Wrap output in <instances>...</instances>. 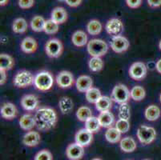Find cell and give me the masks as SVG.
<instances>
[{
    "mask_svg": "<svg viewBox=\"0 0 161 160\" xmlns=\"http://www.w3.org/2000/svg\"><path fill=\"white\" fill-rule=\"evenodd\" d=\"M36 127L41 131H48L55 127L58 122L57 113L54 109L47 107L38 108L35 114Z\"/></svg>",
    "mask_w": 161,
    "mask_h": 160,
    "instance_id": "6da1fadb",
    "label": "cell"
},
{
    "mask_svg": "<svg viewBox=\"0 0 161 160\" xmlns=\"http://www.w3.org/2000/svg\"><path fill=\"white\" fill-rule=\"evenodd\" d=\"M54 77L49 71L42 70L37 73L34 79V85L39 91H47L52 89L54 85Z\"/></svg>",
    "mask_w": 161,
    "mask_h": 160,
    "instance_id": "7a4b0ae2",
    "label": "cell"
},
{
    "mask_svg": "<svg viewBox=\"0 0 161 160\" xmlns=\"http://www.w3.org/2000/svg\"><path fill=\"white\" fill-rule=\"evenodd\" d=\"M87 52L92 57L104 56L108 53V46L105 41L99 39H91L87 44Z\"/></svg>",
    "mask_w": 161,
    "mask_h": 160,
    "instance_id": "3957f363",
    "label": "cell"
},
{
    "mask_svg": "<svg viewBox=\"0 0 161 160\" xmlns=\"http://www.w3.org/2000/svg\"><path fill=\"white\" fill-rule=\"evenodd\" d=\"M137 138L142 144H150L156 138V129L146 125L140 126L137 130Z\"/></svg>",
    "mask_w": 161,
    "mask_h": 160,
    "instance_id": "277c9868",
    "label": "cell"
},
{
    "mask_svg": "<svg viewBox=\"0 0 161 160\" xmlns=\"http://www.w3.org/2000/svg\"><path fill=\"white\" fill-rule=\"evenodd\" d=\"M131 98L130 91L125 85L119 83L114 86L112 91V99L119 104L128 102Z\"/></svg>",
    "mask_w": 161,
    "mask_h": 160,
    "instance_id": "5b68a950",
    "label": "cell"
},
{
    "mask_svg": "<svg viewBox=\"0 0 161 160\" xmlns=\"http://www.w3.org/2000/svg\"><path fill=\"white\" fill-rule=\"evenodd\" d=\"M64 51V45L58 39H51L45 44V52L48 57L56 58L60 57Z\"/></svg>",
    "mask_w": 161,
    "mask_h": 160,
    "instance_id": "8992f818",
    "label": "cell"
},
{
    "mask_svg": "<svg viewBox=\"0 0 161 160\" xmlns=\"http://www.w3.org/2000/svg\"><path fill=\"white\" fill-rule=\"evenodd\" d=\"M35 77L28 70H20L16 73L13 79V83L18 88H26L34 84Z\"/></svg>",
    "mask_w": 161,
    "mask_h": 160,
    "instance_id": "52a82bcc",
    "label": "cell"
},
{
    "mask_svg": "<svg viewBox=\"0 0 161 160\" xmlns=\"http://www.w3.org/2000/svg\"><path fill=\"white\" fill-rule=\"evenodd\" d=\"M128 72L131 79L136 81H140L146 77L147 69L145 63H143L142 62H136L131 64Z\"/></svg>",
    "mask_w": 161,
    "mask_h": 160,
    "instance_id": "ba28073f",
    "label": "cell"
},
{
    "mask_svg": "<svg viewBox=\"0 0 161 160\" xmlns=\"http://www.w3.org/2000/svg\"><path fill=\"white\" fill-rule=\"evenodd\" d=\"M124 29V23L118 18H112L107 22L105 25V30L108 35H112V37L121 35Z\"/></svg>",
    "mask_w": 161,
    "mask_h": 160,
    "instance_id": "9c48e42d",
    "label": "cell"
},
{
    "mask_svg": "<svg viewBox=\"0 0 161 160\" xmlns=\"http://www.w3.org/2000/svg\"><path fill=\"white\" fill-rule=\"evenodd\" d=\"M112 51L115 53L121 54L128 51L130 46V42L128 39L122 35H117L112 37V41L110 42Z\"/></svg>",
    "mask_w": 161,
    "mask_h": 160,
    "instance_id": "30bf717a",
    "label": "cell"
},
{
    "mask_svg": "<svg viewBox=\"0 0 161 160\" xmlns=\"http://www.w3.org/2000/svg\"><path fill=\"white\" fill-rule=\"evenodd\" d=\"M57 85L63 89L69 88L74 84L75 79L74 76L70 71L67 70H62L58 73L55 79Z\"/></svg>",
    "mask_w": 161,
    "mask_h": 160,
    "instance_id": "8fae6325",
    "label": "cell"
},
{
    "mask_svg": "<svg viewBox=\"0 0 161 160\" xmlns=\"http://www.w3.org/2000/svg\"><path fill=\"white\" fill-rule=\"evenodd\" d=\"M75 140L76 143L83 147L88 146L93 141V133L87 130L85 127L82 128L76 132Z\"/></svg>",
    "mask_w": 161,
    "mask_h": 160,
    "instance_id": "7c38bea8",
    "label": "cell"
},
{
    "mask_svg": "<svg viewBox=\"0 0 161 160\" xmlns=\"http://www.w3.org/2000/svg\"><path fill=\"white\" fill-rule=\"evenodd\" d=\"M66 155L70 160H80L84 155V147L78 143H71L66 149Z\"/></svg>",
    "mask_w": 161,
    "mask_h": 160,
    "instance_id": "4fadbf2b",
    "label": "cell"
},
{
    "mask_svg": "<svg viewBox=\"0 0 161 160\" xmlns=\"http://www.w3.org/2000/svg\"><path fill=\"white\" fill-rule=\"evenodd\" d=\"M39 101L38 97L35 95H26L21 99L22 108L27 111H33L38 109Z\"/></svg>",
    "mask_w": 161,
    "mask_h": 160,
    "instance_id": "5bb4252c",
    "label": "cell"
},
{
    "mask_svg": "<svg viewBox=\"0 0 161 160\" xmlns=\"http://www.w3.org/2000/svg\"><path fill=\"white\" fill-rule=\"evenodd\" d=\"M75 86L79 92L86 93L91 88L93 87V80L89 75H80L76 79Z\"/></svg>",
    "mask_w": 161,
    "mask_h": 160,
    "instance_id": "9a60e30c",
    "label": "cell"
},
{
    "mask_svg": "<svg viewBox=\"0 0 161 160\" xmlns=\"http://www.w3.org/2000/svg\"><path fill=\"white\" fill-rule=\"evenodd\" d=\"M41 141V136L38 131L30 130L24 135L23 138V143L25 146L29 147L36 146L39 144Z\"/></svg>",
    "mask_w": 161,
    "mask_h": 160,
    "instance_id": "2e32d148",
    "label": "cell"
},
{
    "mask_svg": "<svg viewBox=\"0 0 161 160\" xmlns=\"http://www.w3.org/2000/svg\"><path fill=\"white\" fill-rule=\"evenodd\" d=\"M51 19L58 25H60L67 22L68 19V14L64 7H57L52 10Z\"/></svg>",
    "mask_w": 161,
    "mask_h": 160,
    "instance_id": "e0dca14e",
    "label": "cell"
},
{
    "mask_svg": "<svg viewBox=\"0 0 161 160\" xmlns=\"http://www.w3.org/2000/svg\"><path fill=\"white\" fill-rule=\"evenodd\" d=\"M18 114V110L11 102H5L1 108V115L3 119L11 120Z\"/></svg>",
    "mask_w": 161,
    "mask_h": 160,
    "instance_id": "ac0fdd59",
    "label": "cell"
},
{
    "mask_svg": "<svg viewBox=\"0 0 161 160\" xmlns=\"http://www.w3.org/2000/svg\"><path fill=\"white\" fill-rule=\"evenodd\" d=\"M98 119H99L101 127L104 128L108 129L110 127H112V126L115 124V116L111 112V111H103L99 113Z\"/></svg>",
    "mask_w": 161,
    "mask_h": 160,
    "instance_id": "d6986e66",
    "label": "cell"
},
{
    "mask_svg": "<svg viewBox=\"0 0 161 160\" xmlns=\"http://www.w3.org/2000/svg\"><path fill=\"white\" fill-rule=\"evenodd\" d=\"M21 50L26 54H33L38 48V43L36 40L32 37H26L23 39L20 44Z\"/></svg>",
    "mask_w": 161,
    "mask_h": 160,
    "instance_id": "ffe728a7",
    "label": "cell"
},
{
    "mask_svg": "<svg viewBox=\"0 0 161 160\" xmlns=\"http://www.w3.org/2000/svg\"><path fill=\"white\" fill-rule=\"evenodd\" d=\"M19 123L20 127L23 130H27V131L32 130L34 127H36L35 116H33L31 114H25L22 115L21 118L19 119Z\"/></svg>",
    "mask_w": 161,
    "mask_h": 160,
    "instance_id": "44dd1931",
    "label": "cell"
},
{
    "mask_svg": "<svg viewBox=\"0 0 161 160\" xmlns=\"http://www.w3.org/2000/svg\"><path fill=\"white\" fill-rule=\"evenodd\" d=\"M71 41L72 43L77 47H83L88 42L87 35L83 30H76L71 36Z\"/></svg>",
    "mask_w": 161,
    "mask_h": 160,
    "instance_id": "7402d4cb",
    "label": "cell"
},
{
    "mask_svg": "<svg viewBox=\"0 0 161 160\" xmlns=\"http://www.w3.org/2000/svg\"><path fill=\"white\" fill-rule=\"evenodd\" d=\"M119 146L124 152L131 153V152L136 151V149L137 148V144L136 142L135 141L133 138L127 136V137H124V139H121L120 142H119Z\"/></svg>",
    "mask_w": 161,
    "mask_h": 160,
    "instance_id": "603a6c76",
    "label": "cell"
},
{
    "mask_svg": "<svg viewBox=\"0 0 161 160\" xmlns=\"http://www.w3.org/2000/svg\"><path fill=\"white\" fill-rule=\"evenodd\" d=\"M160 109L158 106L154 105V104L148 106L144 111V116H145L146 119L148 121H156L160 117Z\"/></svg>",
    "mask_w": 161,
    "mask_h": 160,
    "instance_id": "cb8c5ba5",
    "label": "cell"
},
{
    "mask_svg": "<svg viewBox=\"0 0 161 160\" xmlns=\"http://www.w3.org/2000/svg\"><path fill=\"white\" fill-rule=\"evenodd\" d=\"M112 98H109L108 96H102L100 99L96 102V108L99 112H103V111H111L112 108Z\"/></svg>",
    "mask_w": 161,
    "mask_h": 160,
    "instance_id": "d4e9b609",
    "label": "cell"
},
{
    "mask_svg": "<svg viewBox=\"0 0 161 160\" xmlns=\"http://www.w3.org/2000/svg\"><path fill=\"white\" fill-rule=\"evenodd\" d=\"M58 107L59 110L64 114H68L73 111L74 108V102L72 99L69 97H62L58 101Z\"/></svg>",
    "mask_w": 161,
    "mask_h": 160,
    "instance_id": "484cf974",
    "label": "cell"
},
{
    "mask_svg": "<svg viewBox=\"0 0 161 160\" xmlns=\"http://www.w3.org/2000/svg\"><path fill=\"white\" fill-rule=\"evenodd\" d=\"M121 133L116 127H110L105 132V139L110 143H117L121 140Z\"/></svg>",
    "mask_w": 161,
    "mask_h": 160,
    "instance_id": "4316f807",
    "label": "cell"
},
{
    "mask_svg": "<svg viewBox=\"0 0 161 160\" xmlns=\"http://www.w3.org/2000/svg\"><path fill=\"white\" fill-rule=\"evenodd\" d=\"M28 29V23L23 18H17L12 24V30L16 34H23Z\"/></svg>",
    "mask_w": 161,
    "mask_h": 160,
    "instance_id": "83f0119b",
    "label": "cell"
},
{
    "mask_svg": "<svg viewBox=\"0 0 161 160\" xmlns=\"http://www.w3.org/2000/svg\"><path fill=\"white\" fill-rule=\"evenodd\" d=\"M46 20L43 16L36 15L31 20V27L35 32H41L44 30V26Z\"/></svg>",
    "mask_w": 161,
    "mask_h": 160,
    "instance_id": "f1b7e54d",
    "label": "cell"
},
{
    "mask_svg": "<svg viewBox=\"0 0 161 160\" xmlns=\"http://www.w3.org/2000/svg\"><path fill=\"white\" fill-rule=\"evenodd\" d=\"M14 65V60L10 55L1 54L0 55V70H9Z\"/></svg>",
    "mask_w": 161,
    "mask_h": 160,
    "instance_id": "f546056e",
    "label": "cell"
},
{
    "mask_svg": "<svg viewBox=\"0 0 161 160\" xmlns=\"http://www.w3.org/2000/svg\"><path fill=\"white\" fill-rule=\"evenodd\" d=\"M103 30V25L99 20L92 19L87 23V30L91 35H98Z\"/></svg>",
    "mask_w": 161,
    "mask_h": 160,
    "instance_id": "4dcf8cb0",
    "label": "cell"
},
{
    "mask_svg": "<svg viewBox=\"0 0 161 160\" xmlns=\"http://www.w3.org/2000/svg\"><path fill=\"white\" fill-rule=\"evenodd\" d=\"M104 63L100 57H92L88 62V67L92 72H99L103 70Z\"/></svg>",
    "mask_w": 161,
    "mask_h": 160,
    "instance_id": "1f68e13d",
    "label": "cell"
},
{
    "mask_svg": "<svg viewBox=\"0 0 161 160\" xmlns=\"http://www.w3.org/2000/svg\"><path fill=\"white\" fill-rule=\"evenodd\" d=\"M130 95H131V99L134 101H141L145 98L146 91L144 88L141 86H135L131 88L130 91Z\"/></svg>",
    "mask_w": 161,
    "mask_h": 160,
    "instance_id": "d6a6232c",
    "label": "cell"
},
{
    "mask_svg": "<svg viewBox=\"0 0 161 160\" xmlns=\"http://www.w3.org/2000/svg\"><path fill=\"white\" fill-rule=\"evenodd\" d=\"M76 117L80 121L85 123L88 119L92 117V109L86 106H82L76 111Z\"/></svg>",
    "mask_w": 161,
    "mask_h": 160,
    "instance_id": "836d02e7",
    "label": "cell"
},
{
    "mask_svg": "<svg viewBox=\"0 0 161 160\" xmlns=\"http://www.w3.org/2000/svg\"><path fill=\"white\" fill-rule=\"evenodd\" d=\"M101 127L98 117L92 116L85 122V128L93 134L99 131Z\"/></svg>",
    "mask_w": 161,
    "mask_h": 160,
    "instance_id": "e575fe53",
    "label": "cell"
},
{
    "mask_svg": "<svg viewBox=\"0 0 161 160\" xmlns=\"http://www.w3.org/2000/svg\"><path fill=\"white\" fill-rule=\"evenodd\" d=\"M101 96L102 95H101L100 90L96 87H92L85 93L86 99L90 103L96 104V102L100 99Z\"/></svg>",
    "mask_w": 161,
    "mask_h": 160,
    "instance_id": "d590c367",
    "label": "cell"
},
{
    "mask_svg": "<svg viewBox=\"0 0 161 160\" xmlns=\"http://www.w3.org/2000/svg\"><path fill=\"white\" fill-rule=\"evenodd\" d=\"M118 117L120 119L129 120L130 117H131V108L128 102L119 104Z\"/></svg>",
    "mask_w": 161,
    "mask_h": 160,
    "instance_id": "8d00e7d4",
    "label": "cell"
},
{
    "mask_svg": "<svg viewBox=\"0 0 161 160\" xmlns=\"http://www.w3.org/2000/svg\"><path fill=\"white\" fill-rule=\"evenodd\" d=\"M58 29H59V25L55 23V21H53L52 19L46 20L43 31L47 35H55L58 31Z\"/></svg>",
    "mask_w": 161,
    "mask_h": 160,
    "instance_id": "74e56055",
    "label": "cell"
},
{
    "mask_svg": "<svg viewBox=\"0 0 161 160\" xmlns=\"http://www.w3.org/2000/svg\"><path fill=\"white\" fill-rule=\"evenodd\" d=\"M115 127L122 134H125L130 130V123L129 120L120 119H119L117 122H115Z\"/></svg>",
    "mask_w": 161,
    "mask_h": 160,
    "instance_id": "f35d334b",
    "label": "cell"
},
{
    "mask_svg": "<svg viewBox=\"0 0 161 160\" xmlns=\"http://www.w3.org/2000/svg\"><path fill=\"white\" fill-rule=\"evenodd\" d=\"M35 160H53V157L48 150H42L36 154Z\"/></svg>",
    "mask_w": 161,
    "mask_h": 160,
    "instance_id": "ab89813d",
    "label": "cell"
},
{
    "mask_svg": "<svg viewBox=\"0 0 161 160\" xmlns=\"http://www.w3.org/2000/svg\"><path fill=\"white\" fill-rule=\"evenodd\" d=\"M35 3V0H19V7L23 10L31 8Z\"/></svg>",
    "mask_w": 161,
    "mask_h": 160,
    "instance_id": "60d3db41",
    "label": "cell"
},
{
    "mask_svg": "<svg viewBox=\"0 0 161 160\" xmlns=\"http://www.w3.org/2000/svg\"><path fill=\"white\" fill-rule=\"evenodd\" d=\"M126 4L131 9H136L141 6L142 0H125Z\"/></svg>",
    "mask_w": 161,
    "mask_h": 160,
    "instance_id": "b9f144b4",
    "label": "cell"
},
{
    "mask_svg": "<svg viewBox=\"0 0 161 160\" xmlns=\"http://www.w3.org/2000/svg\"><path fill=\"white\" fill-rule=\"evenodd\" d=\"M147 2L151 8L156 9L161 7V0H147Z\"/></svg>",
    "mask_w": 161,
    "mask_h": 160,
    "instance_id": "7bdbcfd3",
    "label": "cell"
},
{
    "mask_svg": "<svg viewBox=\"0 0 161 160\" xmlns=\"http://www.w3.org/2000/svg\"><path fill=\"white\" fill-rule=\"evenodd\" d=\"M83 0H66V3L71 7H77L81 5Z\"/></svg>",
    "mask_w": 161,
    "mask_h": 160,
    "instance_id": "ee69618b",
    "label": "cell"
},
{
    "mask_svg": "<svg viewBox=\"0 0 161 160\" xmlns=\"http://www.w3.org/2000/svg\"><path fill=\"white\" fill-rule=\"evenodd\" d=\"M7 81V73L6 70H0V85L2 86Z\"/></svg>",
    "mask_w": 161,
    "mask_h": 160,
    "instance_id": "f6af8a7d",
    "label": "cell"
},
{
    "mask_svg": "<svg viewBox=\"0 0 161 160\" xmlns=\"http://www.w3.org/2000/svg\"><path fill=\"white\" fill-rule=\"evenodd\" d=\"M156 70H157L158 72H159V74H161V58L156 62Z\"/></svg>",
    "mask_w": 161,
    "mask_h": 160,
    "instance_id": "bcb514c9",
    "label": "cell"
},
{
    "mask_svg": "<svg viewBox=\"0 0 161 160\" xmlns=\"http://www.w3.org/2000/svg\"><path fill=\"white\" fill-rule=\"evenodd\" d=\"M9 3V0H0V5L1 7H4Z\"/></svg>",
    "mask_w": 161,
    "mask_h": 160,
    "instance_id": "7dc6e473",
    "label": "cell"
},
{
    "mask_svg": "<svg viewBox=\"0 0 161 160\" xmlns=\"http://www.w3.org/2000/svg\"><path fill=\"white\" fill-rule=\"evenodd\" d=\"M159 50L161 51V40L159 41Z\"/></svg>",
    "mask_w": 161,
    "mask_h": 160,
    "instance_id": "c3c4849f",
    "label": "cell"
},
{
    "mask_svg": "<svg viewBox=\"0 0 161 160\" xmlns=\"http://www.w3.org/2000/svg\"><path fill=\"white\" fill-rule=\"evenodd\" d=\"M92 160H102V159H101V158H92Z\"/></svg>",
    "mask_w": 161,
    "mask_h": 160,
    "instance_id": "681fc988",
    "label": "cell"
},
{
    "mask_svg": "<svg viewBox=\"0 0 161 160\" xmlns=\"http://www.w3.org/2000/svg\"><path fill=\"white\" fill-rule=\"evenodd\" d=\"M59 2H66V0H58Z\"/></svg>",
    "mask_w": 161,
    "mask_h": 160,
    "instance_id": "f907efd6",
    "label": "cell"
},
{
    "mask_svg": "<svg viewBox=\"0 0 161 160\" xmlns=\"http://www.w3.org/2000/svg\"><path fill=\"white\" fill-rule=\"evenodd\" d=\"M159 101H160V103H161V94L160 95H159Z\"/></svg>",
    "mask_w": 161,
    "mask_h": 160,
    "instance_id": "816d5d0a",
    "label": "cell"
},
{
    "mask_svg": "<svg viewBox=\"0 0 161 160\" xmlns=\"http://www.w3.org/2000/svg\"><path fill=\"white\" fill-rule=\"evenodd\" d=\"M144 160H149V159H144Z\"/></svg>",
    "mask_w": 161,
    "mask_h": 160,
    "instance_id": "f5cc1de1",
    "label": "cell"
},
{
    "mask_svg": "<svg viewBox=\"0 0 161 160\" xmlns=\"http://www.w3.org/2000/svg\"><path fill=\"white\" fill-rule=\"evenodd\" d=\"M128 160H131V159H128Z\"/></svg>",
    "mask_w": 161,
    "mask_h": 160,
    "instance_id": "db71d44e",
    "label": "cell"
}]
</instances>
